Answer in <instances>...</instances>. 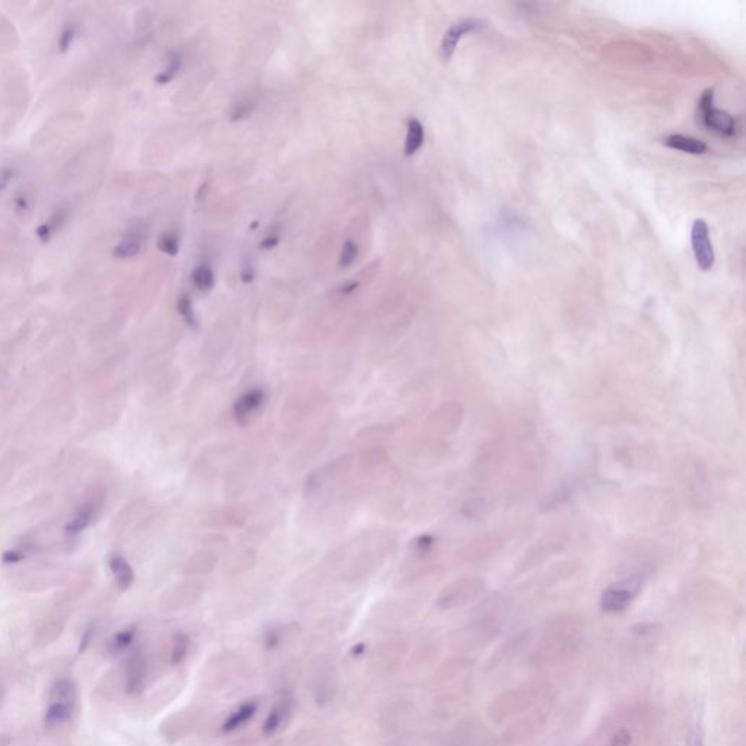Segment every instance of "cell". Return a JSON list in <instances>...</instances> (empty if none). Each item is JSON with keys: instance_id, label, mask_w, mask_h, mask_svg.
Listing matches in <instances>:
<instances>
[{"instance_id": "cell-9", "label": "cell", "mask_w": 746, "mask_h": 746, "mask_svg": "<svg viewBox=\"0 0 746 746\" xmlns=\"http://www.w3.org/2000/svg\"><path fill=\"white\" fill-rule=\"evenodd\" d=\"M258 707H260V702L257 700H248L242 702L241 706H238L229 716L225 719L220 731L223 733H232V732H236L238 729H242L255 717Z\"/></svg>"}, {"instance_id": "cell-15", "label": "cell", "mask_w": 746, "mask_h": 746, "mask_svg": "<svg viewBox=\"0 0 746 746\" xmlns=\"http://www.w3.org/2000/svg\"><path fill=\"white\" fill-rule=\"evenodd\" d=\"M77 688L72 678H58L49 691V701H72L76 702Z\"/></svg>"}, {"instance_id": "cell-3", "label": "cell", "mask_w": 746, "mask_h": 746, "mask_svg": "<svg viewBox=\"0 0 746 746\" xmlns=\"http://www.w3.org/2000/svg\"><path fill=\"white\" fill-rule=\"evenodd\" d=\"M484 590L483 580L475 579V577H465L461 580H457L452 585H449L439 596L438 605L441 608H455L465 605L471 600H474L476 596H480Z\"/></svg>"}, {"instance_id": "cell-22", "label": "cell", "mask_w": 746, "mask_h": 746, "mask_svg": "<svg viewBox=\"0 0 746 746\" xmlns=\"http://www.w3.org/2000/svg\"><path fill=\"white\" fill-rule=\"evenodd\" d=\"M92 516H94L92 507H89V506L82 507L75 514L73 519L66 525V533L69 536H75V535L80 533L82 531H85L89 526V524L92 522Z\"/></svg>"}, {"instance_id": "cell-8", "label": "cell", "mask_w": 746, "mask_h": 746, "mask_svg": "<svg viewBox=\"0 0 746 746\" xmlns=\"http://www.w3.org/2000/svg\"><path fill=\"white\" fill-rule=\"evenodd\" d=\"M483 27V24L480 23V20L476 19H461L458 20V23H455L445 34L443 39H442V44H441V57L442 60L448 61L452 54L455 53V50H457V46L460 41L462 39L464 35L469 34V32H474L476 30H480Z\"/></svg>"}, {"instance_id": "cell-16", "label": "cell", "mask_w": 746, "mask_h": 746, "mask_svg": "<svg viewBox=\"0 0 746 746\" xmlns=\"http://www.w3.org/2000/svg\"><path fill=\"white\" fill-rule=\"evenodd\" d=\"M423 143H424L423 124L416 118H411L408 121V127H407V139H405V146H404L405 156H412L414 153H417L419 149L423 146Z\"/></svg>"}, {"instance_id": "cell-13", "label": "cell", "mask_w": 746, "mask_h": 746, "mask_svg": "<svg viewBox=\"0 0 746 746\" xmlns=\"http://www.w3.org/2000/svg\"><path fill=\"white\" fill-rule=\"evenodd\" d=\"M110 569L115 577L117 586L121 590H127L134 582V571L126 558L120 554H114L110 558Z\"/></svg>"}, {"instance_id": "cell-19", "label": "cell", "mask_w": 746, "mask_h": 746, "mask_svg": "<svg viewBox=\"0 0 746 746\" xmlns=\"http://www.w3.org/2000/svg\"><path fill=\"white\" fill-rule=\"evenodd\" d=\"M190 650V638L185 633H175L172 637V647L170 655V662L172 666H178L185 660Z\"/></svg>"}, {"instance_id": "cell-33", "label": "cell", "mask_w": 746, "mask_h": 746, "mask_svg": "<svg viewBox=\"0 0 746 746\" xmlns=\"http://www.w3.org/2000/svg\"><path fill=\"white\" fill-rule=\"evenodd\" d=\"M688 746H704L702 732H701L700 726H694L691 729L690 736H688Z\"/></svg>"}, {"instance_id": "cell-7", "label": "cell", "mask_w": 746, "mask_h": 746, "mask_svg": "<svg viewBox=\"0 0 746 746\" xmlns=\"http://www.w3.org/2000/svg\"><path fill=\"white\" fill-rule=\"evenodd\" d=\"M293 713V698L292 697H283L280 698L274 706L272 707L270 713L267 714L261 732L264 736L270 738L279 733L292 717Z\"/></svg>"}, {"instance_id": "cell-26", "label": "cell", "mask_w": 746, "mask_h": 746, "mask_svg": "<svg viewBox=\"0 0 746 746\" xmlns=\"http://www.w3.org/2000/svg\"><path fill=\"white\" fill-rule=\"evenodd\" d=\"M177 308H178L179 315L182 317V320H184L186 324H189L190 327H196V325H197V320H196V315H194L193 302H191V299H190L189 295H182V296L178 299Z\"/></svg>"}, {"instance_id": "cell-37", "label": "cell", "mask_w": 746, "mask_h": 746, "mask_svg": "<svg viewBox=\"0 0 746 746\" xmlns=\"http://www.w3.org/2000/svg\"><path fill=\"white\" fill-rule=\"evenodd\" d=\"M277 244H279V235L270 234L261 241V248L263 250H272V248H274Z\"/></svg>"}, {"instance_id": "cell-5", "label": "cell", "mask_w": 746, "mask_h": 746, "mask_svg": "<svg viewBox=\"0 0 746 746\" xmlns=\"http://www.w3.org/2000/svg\"><path fill=\"white\" fill-rule=\"evenodd\" d=\"M462 420H464V407L458 403L450 401L433 412V416L430 419V424L434 431L443 434V436H448V434H452L453 431L458 430Z\"/></svg>"}, {"instance_id": "cell-1", "label": "cell", "mask_w": 746, "mask_h": 746, "mask_svg": "<svg viewBox=\"0 0 746 746\" xmlns=\"http://www.w3.org/2000/svg\"><path fill=\"white\" fill-rule=\"evenodd\" d=\"M643 588V576H631L609 585L600 595V609L605 614L624 612Z\"/></svg>"}, {"instance_id": "cell-17", "label": "cell", "mask_w": 746, "mask_h": 746, "mask_svg": "<svg viewBox=\"0 0 746 746\" xmlns=\"http://www.w3.org/2000/svg\"><path fill=\"white\" fill-rule=\"evenodd\" d=\"M137 636V626H130L118 631L110 641L108 645V653L113 656H118L126 653L134 643Z\"/></svg>"}, {"instance_id": "cell-12", "label": "cell", "mask_w": 746, "mask_h": 746, "mask_svg": "<svg viewBox=\"0 0 746 746\" xmlns=\"http://www.w3.org/2000/svg\"><path fill=\"white\" fill-rule=\"evenodd\" d=\"M502 545V538L497 535H486L472 541L467 548V560H484L499 551Z\"/></svg>"}, {"instance_id": "cell-31", "label": "cell", "mask_w": 746, "mask_h": 746, "mask_svg": "<svg viewBox=\"0 0 746 746\" xmlns=\"http://www.w3.org/2000/svg\"><path fill=\"white\" fill-rule=\"evenodd\" d=\"M94 636H95V626L91 624V626H88L85 628L84 633H82V637H80V641H79V647H77L79 653H84L89 647V645L92 643V640H94Z\"/></svg>"}, {"instance_id": "cell-23", "label": "cell", "mask_w": 746, "mask_h": 746, "mask_svg": "<svg viewBox=\"0 0 746 746\" xmlns=\"http://www.w3.org/2000/svg\"><path fill=\"white\" fill-rule=\"evenodd\" d=\"M181 69V57L178 54H171L170 56V60H168V65L165 66V69L155 77V80L158 82V84L160 85H165V84H170V82L177 76V73L179 72Z\"/></svg>"}, {"instance_id": "cell-6", "label": "cell", "mask_w": 746, "mask_h": 746, "mask_svg": "<svg viewBox=\"0 0 746 746\" xmlns=\"http://www.w3.org/2000/svg\"><path fill=\"white\" fill-rule=\"evenodd\" d=\"M265 403V392L261 388H253L244 392L234 405V416L238 423H250Z\"/></svg>"}, {"instance_id": "cell-29", "label": "cell", "mask_w": 746, "mask_h": 746, "mask_svg": "<svg viewBox=\"0 0 746 746\" xmlns=\"http://www.w3.org/2000/svg\"><path fill=\"white\" fill-rule=\"evenodd\" d=\"M76 38V27L75 25H69L66 27L63 31H61L60 37H58V50L60 51H66L72 47L73 41Z\"/></svg>"}, {"instance_id": "cell-24", "label": "cell", "mask_w": 746, "mask_h": 746, "mask_svg": "<svg viewBox=\"0 0 746 746\" xmlns=\"http://www.w3.org/2000/svg\"><path fill=\"white\" fill-rule=\"evenodd\" d=\"M359 255V246L355 241L351 239H347L344 244H343V248H341V253H340V260H339V265L340 268H348L350 265H353V263L356 261Z\"/></svg>"}, {"instance_id": "cell-18", "label": "cell", "mask_w": 746, "mask_h": 746, "mask_svg": "<svg viewBox=\"0 0 746 746\" xmlns=\"http://www.w3.org/2000/svg\"><path fill=\"white\" fill-rule=\"evenodd\" d=\"M191 280H193L196 289L201 293L210 292V290L215 286V282H216L213 270L207 264H201V265H197L194 268L193 273H191Z\"/></svg>"}, {"instance_id": "cell-36", "label": "cell", "mask_w": 746, "mask_h": 746, "mask_svg": "<svg viewBox=\"0 0 746 746\" xmlns=\"http://www.w3.org/2000/svg\"><path fill=\"white\" fill-rule=\"evenodd\" d=\"M12 178H13V170L12 168H5V170L0 171V191H4L6 189Z\"/></svg>"}, {"instance_id": "cell-34", "label": "cell", "mask_w": 746, "mask_h": 746, "mask_svg": "<svg viewBox=\"0 0 746 746\" xmlns=\"http://www.w3.org/2000/svg\"><path fill=\"white\" fill-rule=\"evenodd\" d=\"M431 544H433V540L430 536H420L419 540L416 541V548H417V552L420 554H426L430 548H431Z\"/></svg>"}, {"instance_id": "cell-27", "label": "cell", "mask_w": 746, "mask_h": 746, "mask_svg": "<svg viewBox=\"0 0 746 746\" xmlns=\"http://www.w3.org/2000/svg\"><path fill=\"white\" fill-rule=\"evenodd\" d=\"M158 248L170 257H175L179 253V239L174 234H163L158 239Z\"/></svg>"}, {"instance_id": "cell-32", "label": "cell", "mask_w": 746, "mask_h": 746, "mask_svg": "<svg viewBox=\"0 0 746 746\" xmlns=\"http://www.w3.org/2000/svg\"><path fill=\"white\" fill-rule=\"evenodd\" d=\"M24 558V554L20 551H15V550H9V551H5L2 554V562L5 564H15V563H19L20 560Z\"/></svg>"}, {"instance_id": "cell-20", "label": "cell", "mask_w": 746, "mask_h": 746, "mask_svg": "<svg viewBox=\"0 0 746 746\" xmlns=\"http://www.w3.org/2000/svg\"><path fill=\"white\" fill-rule=\"evenodd\" d=\"M216 564V557L212 552H198L190 558L186 564V573L189 574H206L213 570Z\"/></svg>"}, {"instance_id": "cell-30", "label": "cell", "mask_w": 746, "mask_h": 746, "mask_svg": "<svg viewBox=\"0 0 746 746\" xmlns=\"http://www.w3.org/2000/svg\"><path fill=\"white\" fill-rule=\"evenodd\" d=\"M631 733L627 729H619L609 740L608 746H630L631 745Z\"/></svg>"}, {"instance_id": "cell-25", "label": "cell", "mask_w": 746, "mask_h": 746, "mask_svg": "<svg viewBox=\"0 0 746 746\" xmlns=\"http://www.w3.org/2000/svg\"><path fill=\"white\" fill-rule=\"evenodd\" d=\"M557 545H558V541H551V540L538 544L524 557V560L526 563H535V560H544L547 555H550V552L558 548Z\"/></svg>"}, {"instance_id": "cell-35", "label": "cell", "mask_w": 746, "mask_h": 746, "mask_svg": "<svg viewBox=\"0 0 746 746\" xmlns=\"http://www.w3.org/2000/svg\"><path fill=\"white\" fill-rule=\"evenodd\" d=\"M51 235H53V229H51V226H50L49 223H44V225L38 226V229H37V236H38L41 241H43V242L50 241Z\"/></svg>"}, {"instance_id": "cell-21", "label": "cell", "mask_w": 746, "mask_h": 746, "mask_svg": "<svg viewBox=\"0 0 746 746\" xmlns=\"http://www.w3.org/2000/svg\"><path fill=\"white\" fill-rule=\"evenodd\" d=\"M141 250V236L139 232H134L124 238L114 248V255L117 258H132L136 257Z\"/></svg>"}, {"instance_id": "cell-11", "label": "cell", "mask_w": 746, "mask_h": 746, "mask_svg": "<svg viewBox=\"0 0 746 746\" xmlns=\"http://www.w3.org/2000/svg\"><path fill=\"white\" fill-rule=\"evenodd\" d=\"M76 710V702L72 701H49L44 712V723L47 728H57L72 720Z\"/></svg>"}, {"instance_id": "cell-2", "label": "cell", "mask_w": 746, "mask_h": 746, "mask_svg": "<svg viewBox=\"0 0 746 746\" xmlns=\"http://www.w3.org/2000/svg\"><path fill=\"white\" fill-rule=\"evenodd\" d=\"M700 114L701 120L709 130L723 136V137H732L736 130V124L733 117L726 113L717 110L714 107V92L713 89H709L704 92L700 101Z\"/></svg>"}, {"instance_id": "cell-38", "label": "cell", "mask_w": 746, "mask_h": 746, "mask_svg": "<svg viewBox=\"0 0 746 746\" xmlns=\"http://www.w3.org/2000/svg\"><path fill=\"white\" fill-rule=\"evenodd\" d=\"M241 279L244 283H251L254 280V270L251 265H244L241 272Z\"/></svg>"}, {"instance_id": "cell-4", "label": "cell", "mask_w": 746, "mask_h": 746, "mask_svg": "<svg viewBox=\"0 0 746 746\" xmlns=\"http://www.w3.org/2000/svg\"><path fill=\"white\" fill-rule=\"evenodd\" d=\"M691 242L698 267L704 272H709L713 268L716 257L714 250L709 236V226L706 220L697 219L691 229Z\"/></svg>"}, {"instance_id": "cell-28", "label": "cell", "mask_w": 746, "mask_h": 746, "mask_svg": "<svg viewBox=\"0 0 746 746\" xmlns=\"http://www.w3.org/2000/svg\"><path fill=\"white\" fill-rule=\"evenodd\" d=\"M255 106L253 101H241L238 102L236 106H234L232 111H231V121H241L246 117H250V114H253Z\"/></svg>"}, {"instance_id": "cell-10", "label": "cell", "mask_w": 746, "mask_h": 746, "mask_svg": "<svg viewBox=\"0 0 746 746\" xmlns=\"http://www.w3.org/2000/svg\"><path fill=\"white\" fill-rule=\"evenodd\" d=\"M146 683V660L140 652L132 655L126 668V691L127 694H139Z\"/></svg>"}, {"instance_id": "cell-14", "label": "cell", "mask_w": 746, "mask_h": 746, "mask_svg": "<svg viewBox=\"0 0 746 746\" xmlns=\"http://www.w3.org/2000/svg\"><path fill=\"white\" fill-rule=\"evenodd\" d=\"M663 143H665L668 148L685 152V153H691V155H702L707 152L706 143L698 139L682 136V134H671L663 139Z\"/></svg>"}, {"instance_id": "cell-39", "label": "cell", "mask_w": 746, "mask_h": 746, "mask_svg": "<svg viewBox=\"0 0 746 746\" xmlns=\"http://www.w3.org/2000/svg\"><path fill=\"white\" fill-rule=\"evenodd\" d=\"M365 652H366V645H365V643H359V645L353 646V649L350 650V653H351V656H353V657H359V656H362Z\"/></svg>"}]
</instances>
